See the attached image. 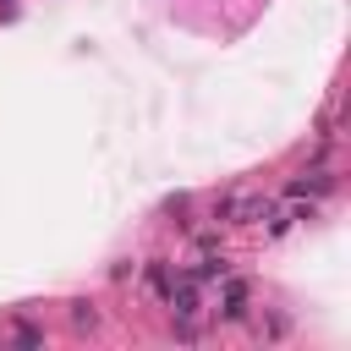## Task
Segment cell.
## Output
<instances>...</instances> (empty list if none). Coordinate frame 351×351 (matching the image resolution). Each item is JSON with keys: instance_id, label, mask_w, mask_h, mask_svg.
<instances>
[{"instance_id": "1", "label": "cell", "mask_w": 351, "mask_h": 351, "mask_svg": "<svg viewBox=\"0 0 351 351\" xmlns=\"http://www.w3.org/2000/svg\"><path fill=\"white\" fill-rule=\"evenodd\" d=\"M335 186H340V181H335V170H324V165H313L307 176H296V181L285 186V197H307V192H313V197H329Z\"/></svg>"}, {"instance_id": "2", "label": "cell", "mask_w": 351, "mask_h": 351, "mask_svg": "<svg viewBox=\"0 0 351 351\" xmlns=\"http://www.w3.org/2000/svg\"><path fill=\"white\" fill-rule=\"evenodd\" d=\"M247 296H252V291H247V280H230V274H225V296H219V318H225V324H241V318H247Z\"/></svg>"}, {"instance_id": "3", "label": "cell", "mask_w": 351, "mask_h": 351, "mask_svg": "<svg viewBox=\"0 0 351 351\" xmlns=\"http://www.w3.org/2000/svg\"><path fill=\"white\" fill-rule=\"evenodd\" d=\"M258 214H269L263 197H230V225H252Z\"/></svg>"}, {"instance_id": "4", "label": "cell", "mask_w": 351, "mask_h": 351, "mask_svg": "<svg viewBox=\"0 0 351 351\" xmlns=\"http://www.w3.org/2000/svg\"><path fill=\"white\" fill-rule=\"evenodd\" d=\"M225 274H230V263H225V258H203V263H197V269H186L181 280H192V285H208V280H225Z\"/></svg>"}, {"instance_id": "5", "label": "cell", "mask_w": 351, "mask_h": 351, "mask_svg": "<svg viewBox=\"0 0 351 351\" xmlns=\"http://www.w3.org/2000/svg\"><path fill=\"white\" fill-rule=\"evenodd\" d=\"M143 280H148V285L159 291V302H165V296H170V285H176V280H170V263H165V258H154V263L143 269Z\"/></svg>"}, {"instance_id": "6", "label": "cell", "mask_w": 351, "mask_h": 351, "mask_svg": "<svg viewBox=\"0 0 351 351\" xmlns=\"http://www.w3.org/2000/svg\"><path fill=\"white\" fill-rule=\"evenodd\" d=\"M93 324H99L93 302H71V329H93Z\"/></svg>"}, {"instance_id": "7", "label": "cell", "mask_w": 351, "mask_h": 351, "mask_svg": "<svg viewBox=\"0 0 351 351\" xmlns=\"http://www.w3.org/2000/svg\"><path fill=\"white\" fill-rule=\"evenodd\" d=\"M16 346H44V329H33V324H16V335H11Z\"/></svg>"}, {"instance_id": "8", "label": "cell", "mask_w": 351, "mask_h": 351, "mask_svg": "<svg viewBox=\"0 0 351 351\" xmlns=\"http://www.w3.org/2000/svg\"><path fill=\"white\" fill-rule=\"evenodd\" d=\"M285 329H291V318H285V313H269V324H263V335H269V340H280Z\"/></svg>"}]
</instances>
